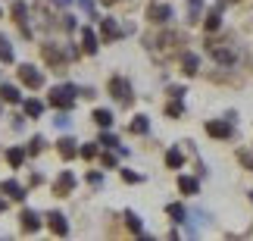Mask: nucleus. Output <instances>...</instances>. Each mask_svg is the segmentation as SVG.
<instances>
[{
	"label": "nucleus",
	"instance_id": "f257e3e1",
	"mask_svg": "<svg viewBox=\"0 0 253 241\" xmlns=\"http://www.w3.org/2000/svg\"><path fill=\"white\" fill-rule=\"evenodd\" d=\"M207 53L222 66H235L238 63V47L235 41H207Z\"/></svg>",
	"mask_w": 253,
	"mask_h": 241
},
{
	"label": "nucleus",
	"instance_id": "c85d7f7f",
	"mask_svg": "<svg viewBox=\"0 0 253 241\" xmlns=\"http://www.w3.org/2000/svg\"><path fill=\"white\" fill-rule=\"evenodd\" d=\"M184 113V107H181V100L178 97H172V103H166V116H172V119H178Z\"/></svg>",
	"mask_w": 253,
	"mask_h": 241
},
{
	"label": "nucleus",
	"instance_id": "4468645a",
	"mask_svg": "<svg viewBox=\"0 0 253 241\" xmlns=\"http://www.w3.org/2000/svg\"><path fill=\"white\" fill-rule=\"evenodd\" d=\"M122 38V28L116 25V19H103V41L110 44V41H119Z\"/></svg>",
	"mask_w": 253,
	"mask_h": 241
},
{
	"label": "nucleus",
	"instance_id": "f8f14e48",
	"mask_svg": "<svg viewBox=\"0 0 253 241\" xmlns=\"http://www.w3.org/2000/svg\"><path fill=\"white\" fill-rule=\"evenodd\" d=\"M0 191H3L9 200H25V188L19 185V182H13V179H6L3 185H0Z\"/></svg>",
	"mask_w": 253,
	"mask_h": 241
},
{
	"label": "nucleus",
	"instance_id": "4be33fe9",
	"mask_svg": "<svg viewBox=\"0 0 253 241\" xmlns=\"http://www.w3.org/2000/svg\"><path fill=\"white\" fill-rule=\"evenodd\" d=\"M166 213L172 216V223H188V210H184L181 204H169Z\"/></svg>",
	"mask_w": 253,
	"mask_h": 241
},
{
	"label": "nucleus",
	"instance_id": "39448f33",
	"mask_svg": "<svg viewBox=\"0 0 253 241\" xmlns=\"http://www.w3.org/2000/svg\"><path fill=\"white\" fill-rule=\"evenodd\" d=\"M153 44H157L163 53H172V50H178V47L184 44V35H181V32H163Z\"/></svg>",
	"mask_w": 253,
	"mask_h": 241
},
{
	"label": "nucleus",
	"instance_id": "f03ea898",
	"mask_svg": "<svg viewBox=\"0 0 253 241\" xmlns=\"http://www.w3.org/2000/svg\"><path fill=\"white\" fill-rule=\"evenodd\" d=\"M75 94H79V88H75V85H56V88L50 91V103H53L56 110H72Z\"/></svg>",
	"mask_w": 253,
	"mask_h": 241
},
{
	"label": "nucleus",
	"instance_id": "ddd939ff",
	"mask_svg": "<svg viewBox=\"0 0 253 241\" xmlns=\"http://www.w3.org/2000/svg\"><path fill=\"white\" fill-rule=\"evenodd\" d=\"M19 219H22L25 232H38V229H41V216H38L35 210H22V216H19Z\"/></svg>",
	"mask_w": 253,
	"mask_h": 241
},
{
	"label": "nucleus",
	"instance_id": "a211bd4d",
	"mask_svg": "<svg viewBox=\"0 0 253 241\" xmlns=\"http://www.w3.org/2000/svg\"><path fill=\"white\" fill-rule=\"evenodd\" d=\"M203 25H207V32H219V25H222V13H219V6H212L210 13H207Z\"/></svg>",
	"mask_w": 253,
	"mask_h": 241
},
{
	"label": "nucleus",
	"instance_id": "c9c22d12",
	"mask_svg": "<svg viewBox=\"0 0 253 241\" xmlns=\"http://www.w3.org/2000/svg\"><path fill=\"white\" fill-rule=\"evenodd\" d=\"M122 179L128 182V185H138V182H141L144 176H138V172H131V169H122Z\"/></svg>",
	"mask_w": 253,
	"mask_h": 241
},
{
	"label": "nucleus",
	"instance_id": "b1692460",
	"mask_svg": "<svg viewBox=\"0 0 253 241\" xmlns=\"http://www.w3.org/2000/svg\"><path fill=\"white\" fill-rule=\"evenodd\" d=\"M94 122L100 125V129H110V125H113V113L110 110H94Z\"/></svg>",
	"mask_w": 253,
	"mask_h": 241
},
{
	"label": "nucleus",
	"instance_id": "58836bf2",
	"mask_svg": "<svg viewBox=\"0 0 253 241\" xmlns=\"http://www.w3.org/2000/svg\"><path fill=\"white\" fill-rule=\"evenodd\" d=\"M87 182H91V185H100L103 176H100V172H87Z\"/></svg>",
	"mask_w": 253,
	"mask_h": 241
},
{
	"label": "nucleus",
	"instance_id": "c756f323",
	"mask_svg": "<svg viewBox=\"0 0 253 241\" xmlns=\"http://www.w3.org/2000/svg\"><path fill=\"white\" fill-rule=\"evenodd\" d=\"M166 163H169V166H172V169H178V166H181V163H184V157H181V150H178V147H172V150L166 153Z\"/></svg>",
	"mask_w": 253,
	"mask_h": 241
},
{
	"label": "nucleus",
	"instance_id": "bb28decb",
	"mask_svg": "<svg viewBox=\"0 0 253 241\" xmlns=\"http://www.w3.org/2000/svg\"><path fill=\"white\" fill-rule=\"evenodd\" d=\"M200 6H203V0H188V22L200 19Z\"/></svg>",
	"mask_w": 253,
	"mask_h": 241
},
{
	"label": "nucleus",
	"instance_id": "6e6552de",
	"mask_svg": "<svg viewBox=\"0 0 253 241\" xmlns=\"http://www.w3.org/2000/svg\"><path fill=\"white\" fill-rule=\"evenodd\" d=\"M13 22L22 28L25 38H32V28H28V3H22V0H16V3H13Z\"/></svg>",
	"mask_w": 253,
	"mask_h": 241
},
{
	"label": "nucleus",
	"instance_id": "37998d69",
	"mask_svg": "<svg viewBox=\"0 0 253 241\" xmlns=\"http://www.w3.org/2000/svg\"><path fill=\"white\" fill-rule=\"evenodd\" d=\"M60 3H69V0H60Z\"/></svg>",
	"mask_w": 253,
	"mask_h": 241
},
{
	"label": "nucleus",
	"instance_id": "2eb2a0df",
	"mask_svg": "<svg viewBox=\"0 0 253 241\" xmlns=\"http://www.w3.org/2000/svg\"><path fill=\"white\" fill-rule=\"evenodd\" d=\"M56 150H60V157H63V160H72L75 153H79V147H75V141H72V138H60V141H56Z\"/></svg>",
	"mask_w": 253,
	"mask_h": 241
},
{
	"label": "nucleus",
	"instance_id": "f3484780",
	"mask_svg": "<svg viewBox=\"0 0 253 241\" xmlns=\"http://www.w3.org/2000/svg\"><path fill=\"white\" fill-rule=\"evenodd\" d=\"M197 69H200V60L194 53H184L181 56V72L184 75H197Z\"/></svg>",
	"mask_w": 253,
	"mask_h": 241
},
{
	"label": "nucleus",
	"instance_id": "2f4dec72",
	"mask_svg": "<svg viewBox=\"0 0 253 241\" xmlns=\"http://www.w3.org/2000/svg\"><path fill=\"white\" fill-rule=\"evenodd\" d=\"M188 219H197L200 226H207V223H210V213H207V210H191Z\"/></svg>",
	"mask_w": 253,
	"mask_h": 241
},
{
	"label": "nucleus",
	"instance_id": "1a4fd4ad",
	"mask_svg": "<svg viewBox=\"0 0 253 241\" xmlns=\"http://www.w3.org/2000/svg\"><path fill=\"white\" fill-rule=\"evenodd\" d=\"M72 188H75V176L66 169L63 176L53 182V194H56V197H66V194H72Z\"/></svg>",
	"mask_w": 253,
	"mask_h": 241
},
{
	"label": "nucleus",
	"instance_id": "72a5a7b5",
	"mask_svg": "<svg viewBox=\"0 0 253 241\" xmlns=\"http://www.w3.org/2000/svg\"><path fill=\"white\" fill-rule=\"evenodd\" d=\"M79 153H82L84 160H94V157H97V144H82Z\"/></svg>",
	"mask_w": 253,
	"mask_h": 241
},
{
	"label": "nucleus",
	"instance_id": "f704fd0d",
	"mask_svg": "<svg viewBox=\"0 0 253 241\" xmlns=\"http://www.w3.org/2000/svg\"><path fill=\"white\" fill-rule=\"evenodd\" d=\"M238 160H241V163H244V166L253 172V153H250V150H238Z\"/></svg>",
	"mask_w": 253,
	"mask_h": 241
},
{
	"label": "nucleus",
	"instance_id": "9b49d317",
	"mask_svg": "<svg viewBox=\"0 0 253 241\" xmlns=\"http://www.w3.org/2000/svg\"><path fill=\"white\" fill-rule=\"evenodd\" d=\"M47 226H50V232H53V235H66V232H69V223H66V216H63V213H56V210H53L50 216H47Z\"/></svg>",
	"mask_w": 253,
	"mask_h": 241
},
{
	"label": "nucleus",
	"instance_id": "6ab92c4d",
	"mask_svg": "<svg viewBox=\"0 0 253 241\" xmlns=\"http://www.w3.org/2000/svg\"><path fill=\"white\" fill-rule=\"evenodd\" d=\"M0 97H3L6 103H19V100H22V94H19L16 85H0Z\"/></svg>",
	"mask_w": 253,
	"mask_h": 241
},
{
	"label": "nucleus",
	"instance_id": "79ce46f5",
	"mask_svg": "<svg viewBox=\"0 0 253 241\" xmlns=\"http://www.w3.org/2000/svg\"><path fill=\"white\" fill-rule=\"evenodd\" d=\"M100 3H116V0H100Z\"/></svg>",
	"mask_w": 253,
	"mask_h": 241
},
{
	"label": "nucleus",
	"instance_id": "a19ab883",
	"mask_svg": "<svg viewBox=\"0 0 253 241\" xmlns=\"http://www.w3.org/2000/svg\"><path fill=\"white\" fill-rule=\"evenodd\" d=\"M3 210H6V200H0V213H3Z\"/></svg>",
	"mask_w": 253,
	"mask_h": 241
},
{
	"label": "nucleus",
	"instance_id": "0eeeda50",
	"mask_svg": "<svg viewBox=\"0 0 253 241\" xmlns=\"http://www.w3.org/2000/svg\"><path fill=\"white\" fill-rule=\"evenodd\" d=\"M147 19H150L153 25H169L172 6H169V3H150V6H147Z\"/></svg>",
	"mask_w": 253,
	"mask_h": 241
},
{
	"label": "nucleus",
	"instance_id": "9d476101",
	"mask_svg": "<svg viewBox=\"0 0 253 241\" xmlns=\"http://www.w3.org/2000/svg\"><path fill=\"white\" fill-rule=\"evenodd\" d=\"M207 132L212 135V138H231V135H235L231 122H225V119H212V122H207Z\"/></svg>",
	"mask_w": 253,
	"mask_h": 241
},
{
	"label": "nucleus",
	"instance_id": "4c0bfd02",
	"mask_svg": "<svg viewBox=\"0 0 253 241\" xmlns=\"http://www.w3.org/2000/svg\"><path fill=\"white\" fill-rule=\"evenodd\" d=\"M53 122H56V125H60V129H69V116H66V113H60V116H56Z\"/></svg>",
	"mask_w": 253,
	"mask_h": 241
},
{
	"label": "nucleus",
	"instance_id": "e433bc0d",
	"mask_svg": "<svg viewBox=\"0 0 253 241\" xmlns=\"http://www.w3.org/2000/svg\"><path fill=\"white\" fill-rule=\"evenodd\" d=\"M79 3H82V9H84V13L94 19V0H79Z\"/></svg>",
	"mask_w": 253,
	"mask_h": 241
},
{
	"label": "nucleus",
	"instance_id": "5701e85b",
	"mask_svg": "<svg viewBox=\"0 0 253 241\" xmlns=\"http://www.w3.org/2000/svg\"><path fill=\"white\" fill-rule=\"evenodd\" d=\"M6 160H9V166H13V169H19V166H22V160H25V150L22 147H9L6 150Z\"/></svg>",
	"mask_w": 253,
	"mask_h": 241
},
{
	"label": "nucleus",
	"instance_id": "dca6fc26",
	"mask_svg": "<svg viewBox=\"0 0 253 241\" xmlns=\"http://www.w3.org/2000/svg\"><path fill=\"white\" fill-rule=\"evenodd\" d=\"M97 47H100L97 44V35L91 32V28H82V50L84 53H97Z\"/></svg>",
	"mask_w": 253,
	"mask_h": 241
},
{
	"label": "nucleus",
	"instance_id": "7ed1b4c3",
	"mask_svg": "<svg viewBox=\"0 0 253 241\" xmlns=\"http://www.w3.org/2000/svg\"><path fill=\"white\" fill-rule=\"evenodd\" d=\"M110 94L122 103V107H131V100H134L131 85H128V79H122V75H113L110 79Z\"/></svg>",
	"mask_w": 253,
	"mask_h": 241
},
{
	"label": "nucleus",
	"instance_id": "423d86ee",
	"mask_svg": "<svg viewBox=\"0 0 253 241\" xmlns=\"http://www.w3.org/2000/svg\"><path fill=\"white\" fill-rule=\"evenodd\" d=\"M19 79H22V85H25V88H35V91L44 85V75L38 72L35 66H28V63H22V66H19Z\"/></svg>",
	"mask_w": 253,
	"mask_h": 241
},
{
	"label": "nucleus",
	"instance_id": "aec40b11",
	"mask_svg": "<svg viewBox=\"0 0 253 241\" xmlns=\"http://www.w3.org/2000/svg\"><path fill=\"white\" fill-rule=\"evenodd\" d=\"M125 226H128L134 235H141V232H144V223H141V216L134 213V210H125Z\"/></svg>",
	"mask_w": 253,
	"mask_h": 241
},
{
	"label": "nucleus",
	"instance_id": "473e14b6",
	"mask_svg": "<svg viewBox=\"0 0 253 241\" xmlns=\"http://www.w3.org/2000/svg\"><path fill=\"white\" fill-rule=\"evenodd\" d=\"M97 144H103V147H116V144H119V138H116L113 132H103V135H100V141H97Z\"/></svg>",
	"mask_w": 253,
	"mask_h": 241
},
{
	"label": "nucleus",
	"instance_id": "412c9836",
	"mask_svg": "<svg viewBox=\"0 0 253 241\" xmlns=\"http://www.w3.org/2000/svg\"><path fill=\"white\" fill-rule=\"evenodd\" d=\"M178 191H181V194H197V191H200V185H197V179H191V176H181V179H178Z\"/></svg>",
	"mask_w": 253,
	"mask_h": 241
},
{
	"label": "nucleus",
	"instance_id": "20e7f679",
	"mask_svg": "<svg viewBox=\"0 0 253 241\" xmlns=\"http://www.w3.org/2000/svg\"><path fill=\"white\" fill-rule=\"evenodd\" d=\"M41 56H44L47 66H53V69H63V66H66V50L60 44H50V41L41 44Z\"/></svg>",
	"mask_w": 253,
	"mask_h": 241
},
{
	"label": "nucleus",
	"instance_id": "ea45409f",
	"mask_svg": "<svg viewBox=\"0 0 253 241\" xmlns=\"http://www.w3.org/2000/svg\"><path fill=\"white\" fill-rule=\"evenodd\" d=\"M103 166H106V169L116 166V157H113V153H103Z\"/></svg>",
	"mask_w": 253,
	"mask_h": 241
},
{
	"label": "nucleus",
	"instance_id": "a878e982",
	"mask_svg": "<svg viewBox=\"0 0 253 241\" xmlns=\"http://www.w3.org/2000/svg\"><path fill=\"white\" fill-rule=\"evenodd\" d=\"M41 113H44V103H41V100H25V116L38 119Z\"/></svg>",
	"mask_w": 253,
	"mask_h": 241
},
{
	"label": "nucleus",
	"instance_id": "393cba45",
	"mask_svg": "<svg viewBox=\"0 0 253 241\" xmlns=\"http://www.w3.org/2000/svg\"><path fill=\"white\" fill-rule=\"evenodd\" d=\"M16 56H13V47H9V41L3 35H0V63H13Z\"/></svg>",
	"mask_w": 253,
	"mask_h": 241
},
{
	"label": "nucleus",
	"instance_id": "cd10ccee",
	"mask_svg": "<svg viewBox=\"0 0 253 241\" xmlns=\"http://www.w3.org/2000/svg\"><path fill=\"white\" fill-rule=\"evenodd\" d=\"M128 129H131L134 135H144V132L150 129V122H147V116H134V122L128 125Z\"/></svg>",
	"mask_w": 253,
	"mask_h": 241
},
{
	"label": "nucleus",
	"instance_id": "7c9ffc66",
	"mask_svg": "<svg viewBox=\"0 0 253 241\" xmlns=\"http://www.w3.org/2000/svg\"><path fill=\"white\" fill-rule=\"evenodd\" d=\"M44 144H47V141L41 138V135H35V138H32V144H28V150H25V153H41V150H44Z\"/></svg>",
	"mask_w": 253,
	"mask_h": 241
}]
</instances>
